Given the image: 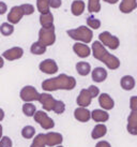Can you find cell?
<instances>
[{"mask_svg":"<svg viewBox=\"0 0 137 147\" xmlns=\"http://www.w3.org/2000/svg\"><path fill=\"white\" fill-rule=\"evenodd\" d=\"M126 130L130 134L137 135V112L132 111L128 117V125H126Z\"/></svg>","mask_w":137,"mask_h":147,"instance_id":"13","label":"cell"},{"mask_svg":"<svg viewBox=\"0 0 137 147\" xmlns=\"http://www.w3.org/2000/svg\"><path fill=\"white\" fill-rule=\"evenodd\" d=\"M50 0H36V9L41 14L49 13Z\"/></svg>","mask_w":137,"mask_h":147,"instance_id":"25","label":"cell"},{"mask_svg":"<svg viewBox=\"0 0 137 147\" xmlns=\"http://www.w3.org/2000/svg\"><path fill=\"white\" fill-rule=\"evenodd\" d=\"M21 8H23V10H24L25 15H31V14L34 12V8H33L32 4H30V3L21 4Z\"/></svg>","mask_w":137,"mask_h":147,"instance_id":"36","label":"cell"},{"mask_svg":"<svg viewBox=\"0 0 137 147\" xmlns=\"http://www.w3.org/2000/svg\"><path fill=\"white\" fill-rule=\"evenodd\" d=\"M130 109H131V111H136L137 112V96L131 97V99H130Z\"/></svg>","mask_w":137,"mask_h":147,"instance_id":"38","label":"cell"},{"mask_svg":"<svg viewBox=\"0 0 137 147\" xmlns=\"http://www.w3.org/2000/svg\"><path fill=\"white\" fill-rule=\"evenodd\" d=\"M71 11L72 14L75 16H79L81 15L84 11H85V2L83 0H75L73 1L72 5H71Z\"/></svg>","mask_w":137,"mask_h":147,"instance_id":"22","label":"cell"},{"mask_svg":"<svg viewBox=\"0 0 137 147\" xmlns=\"http://www.w3.org/2000/svg\"><path fill=\"white\" fill-rule=\"evenodd\" d=\"M39 102H40V104L42 105L43 110L49 112V111H54V107H55V104H56L57 100L52 97V94H45L44 92V94H41Z\"/></svg>","mask_w":137,"mask_h":147,"instance_id":"8","label":"cell"},{"mask_svg":"<svg viewBox=\"0 0 137 147\" xmlns=\"http://www.w3.org/2000/svg\"><path fill=\"white\" fill-rule=\"evenodd\" d=\"M120 85L122 87V89L128 90V91L132 90L135 87V80L131 75H124V76H122V78H121Z\"/></svg>","mask_w":137,"mask_h":147,"instance_id":"23","label":"cell"},{"mask_svg":"<svg viewBox=\"0 0 137 147\" xmlns=\"http://www.w3.org/2000/svg\"><path fill=\"white\" fill-rule=\"evenodd\" d=\"M0 32L2 33V36L9 37L14 32V26L11 23H2L0 26Z\"/></svg>","mask_w":137,"mask_h":147,"instance_id":"30","label":"cell"},{"mask_svg":"<svg viewBox=\"0 0 137 147\" xmlns=\"http://www.w3.org/2000/svg\"><path fill=\"white\" fill-rule=\"evenodd\" d=\"M57 147H63V146H62V145H58Z\"/></svg>","mask_w":137,"mask_h":147,"instance_id":"43","label":"cell"},{"mask_svg":"<svg viewBox=\"0 0 137 147\" xmlns=\"http://www.w3.org/2000/svg\"><path fill=\"white\" fill-rule=\"evenodd\" d=\"M91 117L97 123H104L109 119V114L105 110H93L91 112Z\"/></svg>","mask_w":137,"mask_h":147,"instance_id":"20","label":"cell"},{"mask_svg":"<svg viewBox=\"0 0 137 147\" xmlns=\"http://www.w3.org/2000/svg\"><path fill=\"white\" fill-rule=\"evenodd\" d=\"M23 55H24V49L19 46H16V47H12V49H9L5 52H3L2 57L5 58L9 61H13V60L21 58Z\"/></svg>","mask_w":137,"mask_h":147,"instance_id":"11","label":"cell"},{"mask_svg":"<svg viewBox=\"0 0 137 147\" xmlns=\"http://www.w3.org/2000/svg\"><path fill=\"white\" fill-rule=\"evenodd\" d=\"M99 41H101L104 46H107L110 49H117L120 45V40L118 37L113 36L109 31H103L99 34Z\"/></svg>","mask_w":137,"mask_h":147,"instance_id":"5","label":"cell"},{"mask_svg":"<svg viewBox=\"0 0 137 147\" xmlns=\"http://www.w3.org/2000/svg\"><path fill=\"white\" fill-rule=\"evenodd\" d=\"M101 10L100 0H89L88 1V11L90 13H97Z\"/></svg>","mask_w":137,"mask_h":147,"instance_id":"32","label":"cell"},{"mask_svg":"<svg viewBox=\"0 0 137 147\" xmlns=\"http://www.w3.org/2000/svg\"><path fill=\"white\" fill-rule=\"evenodd\" d=\"M39 69L46 74H55L58 72V65L54 59H45L39 65Z\"/></svg>","mask_w":137,"mask_h":147,"instance_id":"10","label":"cell"},{"mask_svg":"<svg viewBox=\"0 0 137 147\" xmlns=\"http://www.w3.org/2000/svg\"><path fill=\"white\" fill-rule=\"evenodd\" d=\"M73 51L78 57L81 58H87L91 54V49L88 45L83 44V43H77V42L73 45Z\"/></svg>","mask_w":137,"mask_h":147,"instance_id":"15","label":"cell"},{"mask_svg":"<svg viewBox=\"0 0 137 147\" xmlns=\"http://www.w3.org/2000/svg\"><path fill=\"white\" fill-rule=\"evenodd\" d=\"M39 42L45 46H50L56 42V33L55 26L50 27H42L39 31Z\"/></svg>","mask_w":137,"mask_h":147,"instance_id":"4","label":"cell"},{"mask_svg":"<svg viewBox=\"0 0 137 147\" xmlns=\"http://www.w3.org/2000/svg\"><path fill=\"white\" fill-rule=\"evenodd\" d=\"M103 1L107 2V3H110V4H115V3H117L119 0H103Z\"/></svg>","mask_w":137,"mask_h":147,"instance_id":"42","label":"cell"},{"mask_svg":"<svg viewBox=\"0 0 137 147\" xmlns=\"http://www.w3.org/2000/svg\"><path fill=\"white\" fill-rule=\"evenodd\" d=\"M20 99L26 102H32V101H39L41 94L38 92V90L33 86H25L21 88L19 92Z\"/></svg>","mask_w":137,"mask_h":147,"instance_id":"6","label":"cell"},{"mask_svg":"<svg viewBox=\"0 0 137 147\" xmlns=\"http://www.w3.org/2000/svg\"><path fill=\"white\" fill-rule=\"evenodd\" d=\"M46 47L44 44H42L40 42H34L31 47H30V52L33 54V55H43V54L46 53Z\"/></svg>","mask_w":137,"mask_h":147,"instance_id":"27","label":"cell"},{"mask_svg":"<svg viewBox=\"0 0 137 147\" xmlns=\"http://www.w3.org/2000/svg\"><path fill=\"white\" fill-rule=\"evenodd\" d=\"M61 3H62L61 0H50V8H52V9L60 8Z\"/></svg>","mask_w":137,"mask_h":147,"instance_id":"39","label":"cell"},{"mask_svg":"<svg viewBox=\"0 0 137 147\" xmlns=\"http://www.w3.org/2000/svg\"><path fill=\"white\" fill-rule=\"evenodd\" d=\"M45 135H46L47 146H58V145H61V143L63 142V136L58 132H48Z\"/></svg>","mask_w":137,"mask_h":147,"instance_id":"14","label":"cell"},{"mask_svg":"<svg viewBox=\"0 0 137 147\" xmlns=\"http://www.w3.org/2000/svg\"><path fill=\"white\" fill-rule=\"evenodd\" d=\"M12 146H13L12 140L10 139L9 136L3 135L1 141H0V147H12Z\"/></svg>","mask_w":137,"mask_h":147,"instance_id":"35","label":"cell"},{"mask_svg":"<svg viewBox=\"0 0 137 147\" xmlns=\"http://www.w3.org/2000/svg\"><path fill=\"white\" fill-rule=\"evenodd\" d=\"M47 144H46V135L43 134V133H40L38 134L33 139L32 143L30 145V147H46Z\"/></svg>","mask_w":137,"mask_h":147,"instance_id":"28","label":"cell"},{"mask_svg":"<svg viewBox=\"0 0 137 147\" xmlns=\"http://www.w3.org/2000/svg\"><path fill=\"white\" fill-rule=\"evenodd\" d=\"M68 36L75 41H81L84 43H90L92 41L93 32L92 30L86 26H79L75 29H70L66 31Z\"/></svg>","mask_w":137,"mask_h":147,"instance_id":"3","label":"cell"},{"mask_svg":"<svg viewBox=\"0 0 137 147\" xmlns=\"http://www.w3.org/2000/svg\"><path fill=\"white\" fill-rule=\"evenodd\" d=\"M23 113L27 117H33L36 113V107L34 104L30 102H26L23 105Z\"/></svg>","mask_w":137,"mask_h":147,"instance_id":"29","label":"cell"},{"mask_svg":"<svg viewBox=\"0 0 137 147\" xmlns=\"http://www.w3.org/2000/svg\"><path fill=\"white\" fill-rule=\"evenodd\" d=\"M40 24L42 25V27H50V26H54V15L50 12L46 13V14H41Z\"/></svg>","mask_w":137,"mask_h":147,"instance_id":"26","label":"cell"},{"mask_svg":"<svg viewBox=\"0 0 137 147\" xmlns=\"http://www.w3.org/2000/svg\"><path fill=\"white\" fill-rule=\"evenodd\" d=\"M87 25H88V27L92 29H99L101 27V21L97 18H94L93 16H88L87 17Z\"/></svg>","mask_w":137,"mask_h":147,"instance_id":"33","label":"cell"},{"mask_svg":"<svg viewBox=\"0 0 137 147\" xmlns=\"http://www.w3.org/2000/svg\"><path fill=\"white\" fill-rule=\"evenodd\" d=\"M76 86V80L73 76L66 74H60L56 78L45 80L42 83V88L46 91H56V90H73Z\"/></svg>","mask_w":137,"mask_h":147,"instance_id":"1","label":"cell"},{"mask_svg":"<svg viewBox=\"0 0 137 147\" xmlns=\"http://www.w3.org/2000/svg\"><path fill=\"white\" fill-rule=\"evenodd\" d=\"M136 8L137 0H122L120 5H119V10L124 14H129V13L133 12Z\"/></svg>","mask_w":137,"mask_h":147,"instance_id":"18","label":"cell"},{"mask_svg":"<svg viewBox=\"0 0 137 147\" xmlns=\"http://www.w3.org/2000/svg\"><path fill=\"white\" fill-rule=\"evenodd\" d=\"M91 100H92V97L90 96L88 89H81L76 99V102L81 107H87L91 104Z\"/></svg>","mask_w":137,"mask_h":147,"instance_id":"17","label":"cell"},{"mask_svg":"<svg viewBox=\"0 0 137 147\" xmlns=\"http://www.w3.org/2000/svg\"><path fill=\"white\" fill-rule=\"evenodd\" d=\"M5 11H7V4L1 1V2H0V14H1V15L4 14Z\"/></svg>","mask_w":137,"mask_h":147,"instance_id":"41","label":"cell"},{"mask_svg":"<svg viewBox=\"0 0 137 147\" xmlns=\"http://www.w3.org/2000/svg\"><path fill=\"white\" fill-rule=\"evenodd\" d=\"M24 15H25V13H24L23 8H21V5H15V7H13V8L10 10V12H9L8 21H9V23H11L12 25L17 24V23H19V21L23 18Z\"/></svg>","mask_w":137,"mask_h":147,"instance_id":"9","label":"cell"},{"mask_svg":"<svg viewBox=\"0 0 137 147\" xmlns=\"http://www.w3.org/2000/svg\"><path fill=\"white\" fill-rule=\"evenodd\" d=\"M74 117L81 123H87L90 120V118H92L91 117V112L87 110L86 107H81V106L74 111Z\"/></svg>","mask_w":137,"mask_h":147,"instance_id":"16","label":"cell"},{"mask_svg":"<svg viewBox=\"0 0 137 147\" xmlns=\"http://www.w3.org/2000/svg\"><path fill=\"white\" fill-rule=\"evenodd\" d=\"M76 71L81 76H87L91 72V65L88 62L79 61L76 63Z\"/></svg>","mask_w":137,"mask_h":147,"instance_id":"24","label":"cell"},{"mask_svg":"<svg viewBox=\"0 0 137 147\" xmlns=\"http://www.w3.org/2000/svg\"><path fill=\"white\" fill-rule=\"evenodd\" d=\"M106 133H107V127L105 126L104 123H97L91 131V138L93 140L101 139L106 135Z\"/></svg>","mask_w":137,"mask_h":147,"instance_id":"21","label":"cell"},{"mask_svg":"<svg viewBox=\"0 0 137 147\" xmlns=\"http://www.w3.org/2000/svg\"><path fill=\"white\" fill-rule=\"evenodd\" d=\"M65 111V104L63 101H61V100H57L56 104H55V107H54V111L52 112H55L56 114H62V113H64Z\"/></svg>","mask_w":137,"mask_h":147,"instance_id":"34","label":"cell"},{"mask_svg":"<svg viewBox=\"0 0 137 147\" xmlns=\"http://www.w3.org/2000/svg\"><path fill=\"white\" fill-rule=\"evenodd\" d=\"M99 104L101 105L102 110L109 111L113 109L115 101H113V99L108 94H105L104 92V94H101L99 96Z\"/></svg>","mask_w":137,"mask_h":147,"instance_id":"12","label":"cell"},{"mask_svg":"<svg viewBox=\"0 0 137 147\" xmlns=\"http://www.w3.org/2000/svg\"><path fill=\"white\" fill-rule=\"evenodd\" d=\"M92 55L93 57L104 62L106 67L110 70H116L120 67V60L119 58L113 56L107 52L101 41H94L92 44Z\"/></svg>","mask_w":137,"mask_h":147,"instance_id":"2","label":"cell"},{"mask_svg":"<svg viewBox=\"0 0 137 147\" xmlns=\"http://www.w3.org/2000/svg\"><path fill=\"white\" fill-rule=\"evenodd\" d=\"M91 78L95 83L104 82L107 78V71L102 67H97V68H94V70H92Z\"/></svg>","mask_w":137,"mask_h":147,"instance_id":"19","label":"cell"},{"mask_svg":"<svg viewBox=\"0 0 137 147\" xmlns=\"http://www.w3.org/2000/svg\"><path fill=\"white\" fill-rule=\"evenodd\" d=\"M36 134V129L32 126H26L21 130V136L24 139H32Z\"/></svg>","mask_w":137,"mask_h":147,"instance_id":"31","label":"cell"},{"mask_svg":"<svg viewBox=\"0 0 137 147\" xmlns=\"http://www.w3.org/2000/svg\"><path fill=\"white\" fill-rule=\"evenodd\" d=\"M33 117L36 123L45 130H50L55 127V121L43 111H36V115Z\"/></svg>","mask_w":137,"mask_h":147,"instance_id":"7","label":"cell"},{"mask_svg":"<svg viewBox=\"0 0 137 147\" xmlns=\"http://www.w3.org/2000/svg\"><path fill=\"white\" fill-rule=\"evenodd\" d=\"M95 147H111V145L107 142V141H100L97 142Z\"/></svg>","mask_w":137,"mask_h":147,"instance_id":"40","label":"cell"},{"mask_svg":"<svg viewBox=\"0 0 137 147\" xmlns=\"http://www.w3.org/2000/svg\"><path fill=\"white\" fill-rule=\"evenodd\" d=\"M88 91H89V94H90V96H91L92 98H95V97H97V96L100 94V89L97 88V86H94V85L89 86Z\"/></svg>","mask_w":137,"mask_h":147,"instance_id":"37","label":"cell"}]
</instances>
